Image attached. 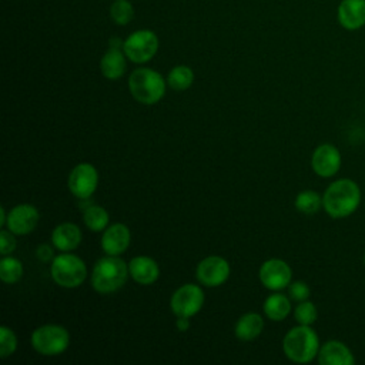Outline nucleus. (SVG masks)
I'll return each instance as SVG.
<instances>
[{
    "label": "nucleus",
    "mask_w": 365,
    "mask_h": 365,
    "mask_svg": "<svg viewBox=\"0 0 365 365\" xmlns=\"http://www.w3.org/2000/svg\"><path fill=\"white\" fill-rule=\"evenodd\" d=\"M309 292H311L309 287L304 281H295L288 285V295L294 301H298V302L307 301L309 297Z\"/></svg>",
    "instance_id": "nucleus-29"
},
{
    "label": "nucleus",
    "mask_w": 365,
    "mask_h": 365,
    "mask_svg": "<svg viewBox=\"0 0 365 365\" xmlns=\"http://www.w3.org/2000/svg\"><path fill=\"white\" fill-rule=\"evenodd\" d=\"M192 81H194V73L188 66H184V64L173 67L167 76V84L175 91H182L190 88Z\"/></svg>",
    "instance_id": "nucleus-22"
},
{
    "label": "nucleus",
    "mask_w": 365,
    "mask_h": 365,
    "mask_svg": "<svg viewBox=\"0 0 365 365\" xmlns=\"http://www.w3.org/2000/svg\"><path fill=\"white\" fill-rule=\"evenodd\" d=\"M23 277V265L21 262L11 257V255H4L0 261V278L6 284H14L20 281Z\"/></svg>",
    "instance_id": "nucleus-24"
},
{
    "label": "nucleus",
    "mask_w": 365,
    "mask_h": 365,
    "mask_svg": "<svg viewBox=\"0 0 365 365\" xmlns=\"http://www.w3.org/2000/svg\"><path fill=\"white\" fill-rule=\"evenodd\" d=\"M317 308L312 302H309L308 299L307 301H302L298 304V307L295 308V312H294V317L297 319L298 324L301 325H311L317 321Z\"/></svg>",
    "instance_id": "nucleus-27"
},
{
    "label": "nucleus",
    "mask_w": 365,
    "mask_h": 365,
    "mask_svg": "<svg viewBox=\"0 0 365 365\" xmlns=\"http://www.w3.org/2000/svg\"><path fill=\"white\" fill-rule=\"evenodd\" d=\"M282 349L287 358L294 362L305 364L312 361L319 351V339L309 325H298L288 331L282 341Z\"/></svg>",
    "instance_id": "nucleus-3"
},
{
    "label": "nucleus",
    "mask_w": 365,
    "mask_h": 365,
    "mask_svg": "<svg viewBox=\"0 0 365 365\" xmlns=\"http://www.w3.org/2000/svg\"><path fill=\"white\" fill-rule=\"evenodd\" d=\"M262 328H264L262 317L257 312H248V314H244L237 321L234 332L238 339L251 341L262 332Z\"/></svg>",
    "instance_id": "nucleus-20"
},
{
    "label": "nucleus",
    "mask_w": 365,
    "mask_h": 365,
    "mask_svg": "<svg viewBox=\"0 0 365 365\" xmlns=\"http://www.w3.org/2000/svg\"><path fill=\"white\" fill-rule=\"evenodd\" d=\"M98 184V174L94 165L88 163L77 164L68 175V190L80 200H88Z\"/></svg>",
    "instance_id": "nucleus-9"
},
{
    "label": "nucleus",
    "mask_w": 365,
    "mask_h": 365,
    "mask_svg": "<svg viewBox=\"0 0 365 365\" xmlns=\"http://www.w3.org/2000/svg\"><path fill=\"white\" fill-rule=\"evenodd\" d=\"M291 277L292 271L289 265L279 258L267 259L259 268V279L262 285L271 291H279L288 287Z\"/></svg>",
    "instance_id": "nucleus-11"
},
{
    "label": "nucleus",
    "mask_w": 365,
    "mask_h": 365,
    "mask_svg": "<svg viewBox=\"0 0 365 365\" xmlns=\"http://www.w3.org/2000/svg\"><path fill=\"white\" fill-rule=\"evenodd\" d=\"M16 248V240L11 231L1 230L0 232V252L1 255H9Z\"/></svg>",
    "instance_id": "nucleus-30"
},
{
    "label": "nucleus",
    "mask_w": 365,
    "mask_h": 365,
    "mask_svg": "<svg viewBox=\"0 0 365 365\" xmlns=\"http://www.w3.org/2000/svg\"><path fill=\"white\" fill-rule=\"evenodd\" d=\"M36 255L37 258L41 261V262H48V261H53L54 258V252H53V248L47 244H41L37 247V251H36Z\"/></svg>",
    "instance_id": "nucleus-31"
},
{
    "label": "nucleus",
    "mask_w": 365,
    "mask_h": 365,
    "mask_svg": "<svg viewBox=\"0 0 365 365\" xmlns=\"http://www.w3.org/2000/svg\"><path fill=\"white\" fill-rule=\"evenodd\" d=\"M322 205V198L318 192L307 190L301 191L295 198V208L304 214H315Z\"/></svg>",
    "instance_id": "nucleus-26"
},
{
    "label": "nucleus",
    "mask_w": 365,
    "mask_h": 365,
    "mask_svg": "<svg viewBox=\"0 0 365 365\" xmlns=\"http://www.w3.org/2000/svg\"><path fill=\"white\" fill-rule=\"evenodd\" d=\"M130 240L131 235L128 227L121 222H117L104 230L101 247L107 255H120L127 250Z\"/></svg>",
    "instance_id": "nucleus-14"
},
{
    "label": "nucleus",
    "mask_w": 365,
    "mask_h": 365,
    "mask_svg": "<svg viewBox=\"0 0 365 365\" xmlns=\"http://www.w3.org/2000/svg\"><path fill=\"white\" fill-rule=\"evenodd\" d=\"M113 1H114V0H113Z\"/></svg>",
    "instance_id": "nucleus-35"
},
{
    "label": "nucleus",
    "mask_w": 365,
    "mask_h": 365,
    "mask_svg": "<svg viewBox=\"0 0 365 365\" xmlns=\"http://www.w3.org/2000/svg\"><path fill=\"white\" fill-rule=\"evenodd\" d=\"M361 201V191L356 182L341 178L328 185L322 195V207L332 218H344L352 214Z\"/></svg>",
    "instance_id": "nucleus-1"
},
{
    "label": "nucleus",
    "mask_w": 365,
    "mask_h": 365,
    "mask_svg": "<svg viewBox=\"0 0 365 365\" xmlns=\"http://www.w3.org/2000/svg\"><path fill=\"white\" fill-rule=\"evenodd\" d=\"M50 274L57 285L63 288H77L87 277V267L80 257L63 252L53 258Z\"/></svg>",
    "instance_id": "nucleus-5"
},
{
    "label": "nucleus",
    "mask_w": 365,
    "mask_h": 365,
    "mask_svg": "<svg viewBox=\"0 0 365 365\" xmlns=\"http://www.w3.org/2000/svg\"><path fill=\"white\" fill-rule=\"evenodd\" d=\"M338 21L346 30H358L365 24V0H342L338 6Z\"/></svg>",
    "instance_id": "nucleus-15"
},
{
    "label": "nucleus",
    "mask_w": 365,
    "mask_h": 365,
    "mask_svg": "<svg viewBox=\"0 0 365 365\" xmlns=\"http://www.w3.org/2000/svg\"><path fill=\"white\" fill-rule=\"evenodd\" d=\"M17 348V338L14 335V332L3 325L0 327V356L1 358H7L10 356Z\"/></svg>",
    "instance_id": "nucleus-28"
},
{
    "label": "nucleus",
    "mask_w": 365,
    "mask_h": 365,
    "mask_svg": "<svg viewBox=\"0 0 365 365\" xmlns=\"http://www.w3.org/2000/svg\"><path fill=\"white\" fill-rule=\"evenodd\" d=\"M158 37L154 31L143 29L131 33L125 40L123 50L133 63L143 64L150 61L158 50Z\"/></svg>",
    "instance_id": "nucleus-7"
},
{
    "label": "nucleus",
    "mask_w": 365,
    "mask_h": 365,
    "mask_svg": "<svg viewBox=\"0 0 365 365\" xmlns=\"http://www.w3.org/2000/svg\"><path fill=\"white\" fill-rule=\"evenodd\" d=\"M134 17V7L128 0H114L110 6V19L118 26L128 24Z\"/></svg>",
    "instance_id": "nucleus-25"
},
{
    "label": "nucleus",
    "mask_w": 365,
    "mask_h": 365,
    "mask_svg": "<svg viewBox=\"0 0 365 365\" xmlns=\"http://www.w3.org/2000/svg\"><path fill=\"white\" fill-rule=\"evenodd\" d=\"M312 170L321 177H332L341 167V154L332 144H321L315 148L311 160Z\"/></svg>",
    "instance_id": "nucleus-13"
},
{
    "label": "nucleus",
    "mask_w": 365,
    "mask_h": 365,
    "mask_svg": "<svg viewBox=\"0 0 365 365\" xmlns=\"http://www.w3.org/2000/svg\"><path fill=\"white\" fill-rule=\"evenodd\" d=\"M364 261H365V255H364Z\"/></svg>",
    "instance_id": "nucleus-34"
},
{
    "label": "nucleus",
    "mask_w": 365,
    "mask_h": 365,
    "mask_svg": "<svg viewBox=\"0 0 365 365\" xmlns=\"http://www.w3.org/2000/svg\"><path fill=\"white\" fill-rule=\"evenodd\" d=\"M51 242L60 251H73L81 242V231L73 222H63L53 230Z\"/></svg>",
    "instance_id": "nucleus-18"
},
{
    "label": "nucleus",
    "mask_w": 365,
    "mask_h": 365,
    "mask_svg": "<svg viewBox=\"0 0 365 365\" xmlns=\"http://www.w3.org/2000/svg\"><path fill=\"white\" fill-rule=\"evenodd\" d=\"M128 272L135 282L141 285H150L158 279L160 268L153 258L147 255H138L128 262Z\"/></svg>",
    "instance_id": "nucleus-16"
},
{
    "label": "nucleus",
    "mask_w": 365,
    "mask_h": 365,
    "mask_svg": "<svg viewBox=\"0 0 365 365\" xmlns=\"http://www.w3.org/2000/svg\"><path fill=\"white\" fill-rule=\"evenodd\" d=\"M204 304V292L198 285L185 284L180 287L171 297L170 307L177 317H192Z\"/></svg>",
    "instance_id": "nucleus-8"
},
{
    "label": "nucleus",
    "mask_w": 365,
    "mask_h": 365,
    "mask_svg": "<svg viewBox=\"0 0 365 365\" xmlns=\"http://www.w3.org/2000/svg\"><path fill=\"white\" fill-rule=\"evenodd\" d=\"M175 327H177L178 331L185 332V331L190 328V319H188V317H177Z\"/></svg>",
    "instance_id": "nucleus-32"
},
{
    "label": "nucleus",
    "mask_w": 365,
    "mask_h": 365,
    "mask_svg": "<svg viewBox=\"0 0 365 365\" xmlns=\"http://www.w3.org/2000/svg\"><path fill=\"white\" fill-rule=\"evenodd\" d=\"M230 277V264L225 258L211 255L201 259L197 265V279L205 287H218Z\"/></svg>",
    "instance_id": "nucleus-10"
},
{
    "label": "nucleus",
    "mask_w": 365,
    "mask_h": 365,
    "mask_svg": "<svg viewBox=\"0 0 365 365\" xmlns=\"http://www.w3.org/2000/svg\"><path fill=\"white\" fill-rule=\"evenodd\" d=\"M6 221H7V215H6L4 208L1 207V208H0V225H4Z\"/></svg>",
    "instance_id": "nucleus-33"
},
{
    "label": "nucleus",
    "mask_w": 365,
    "mask_h": 365,
    "mask_svg": "<svg viewBox=\"0 0 365 365\" xmlns=\"http://www.w3.org/2000/svg\"><path fill=\"white\" fill-rule=\"evenodd\" d=\"M291 311L289 299L282 294H272L264 302V312L272 321H282Z\"/></svg>",
    "instance_id": "nucleus-21"
},
{
    "label": "nucleus",
    "mask_w": 365,
    "mask_h": 365,
    "mask_svg": "<svg viewBox=\"0 0 365 365\" xmlns=\"http://www.w3.org/2000/svg\"><path fill=\"white\" fill-rule=\"evenodd\" d=\"M131 96L141 104H155L165 93V80L163 76L148 67L135 68L128 77Z\"/></svg>",
    "instance_id": "nucleus-4"
},
{
    "label": "nucleus",
    "mask_w": 365,
    "mask_h": 365,
    "mask_svg": "<svg viewBox=\"0 0 365 365\" xmlns=\"http://www.w3.org/2000/svg\"><path fill=\"white\" fill-rule=\"evenodd\" d=\"M321 365H352L355 362L351 349L339 341H328L318 351Z\"/></svg>",
    "instance_id": "nucleus-17"
},
{
    "label": "nucleus",
    "mask_w": 365,
    "mask_h": 365,
    "mask_svg": "<svg viewBox=\"0 0 365 365\" xmlns=\"http://www.w3.org/2000/svg\"><path fill=\"white\" fill-rule=\"evenodd\" d=\"M30 342H31V346L38 354L46 356H54V355H60L68 348L70 335L64 327L56 325V324H47L33 331L30 336Z\"/></svg>",
    "instance_id": "nucleus-6"
},
{
    "label": "nucleus",
    "mask_w": 365,
    "mask_h": 365,
    "mask_svg": "<svg viewBox=\"0 0 365 365\" xmlns=\"http://www.w3.org/2000/svg\"><path fill=\"white\" fill-rule=\"evenodd\" d=\"M38 211L31 204H19L13 207L7 215L6 225L9 231L16 235H24L31 232L38 222Z\"/></svg>",
    "instance_id": "nucleus-12"
},
{
    "label": "nucleus",
    "mask_w": 365,
    "mask_h": 365,
    "mask_svg": "<svg viewBox=\"0 0 365 365\" xmlns=\"http://www.w3.org/2000/svg\"><path fill=\"white\" fill-rule=\"evenodd\" d=\"M125 53L123 48L108 47L100 60V71L108 80H117L125 73Z\"/></svg>",
    "instance_id": "nucleus-19"
},
{
    "label": "nucleus",
    "mask_w": 365,
    "mask_h": 365,
    "mask_svg": "<svg viewBox=\"0 0 365 365\" xmlns=\"http://www.w3.org/2000/svg\"><path fill=\"white\" fill-rule=\"evenodd\" d=\"M128 274V265L118 255H107L96 262L91 284L97 292L110 294L118 291L125 284Z\"/></svg>",
    "instance_id": "nucleus-2"
},
{
    "label": "nucleus",
    "mask_w": 365,
    "mask_h": 365,
    "mask_svg": "<svg viewBox=\"0 0 365 365\" xmlns=\"http://www.w3.org/2000/svg\"><path fill=\"white\" fill-rule=\"evenodd\" d=\"M83 220H84V224L88 230L91 231H103L107 228V224H108V212L103 208V207H98V205H88L86 210H84V214H83Z\"/></svg>",
    "instance_id": "nucleus-23"
}]
</instances>
